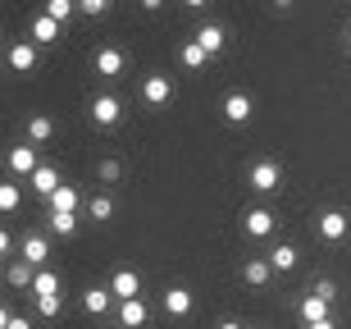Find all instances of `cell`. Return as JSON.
Masks as SVG:
<instances>
[{
  "mask_svg": "<svg viewBox=\"0 0 351 329\" xmlns=\"http://www.w3.org/2000/svg\"><path fill=\"white\" fill-rule=\"evenodd\" d=\"M247 183H251V192H274V188L283 183V170H278V160H251Z\"/></svg>",
  "mask_w": 351,
  "mask_h": 329,
  "instance_id": "1",
  "label": "cell"
},
{
  "mask_svg": "<svg viewBox=\"0 0 351 329\" xmlns=\"http://www.w3.org/2000/svg\"><path fill=\"white\" fill-rule=\"evenodd\" d=\"M87 115H91V124H101V128H114L119 115H123V101H119V96H110V92H101V96H91Z\"/></svg>",
  "mask_w": 351,
  "mask_h": 329,
  "instance_id": "2",
  "label": "cell"
},
{
  "mask_svg": "<svg viewBox=\"0 0 351 329\" xmlns=\"http://www.w3.org/2000/svg\"><path fill=\"white\" fill-rule=\"evenodd\" d=\"M37 170H41V160H37V146H32V142L10 146V174H14V179H32Z\"/></svg>",
  "mask_w": 351,
  "mask_h": 329,
  "instance_id": "3",
  "label": "cell"
},
{
  "mask_svg": "<svg viewBox=\"0 0 351 329\" xmlns=\"http://www.w3.org/2000/svg\"><path fill=\"white\" fill-rule=\"evenodd\" d=\"M91 65H96V73H101V78L114 82V78H123V69H128V55L119 51V46H101Z\"/></svg>",
  "mask_w": 351,
  "mask_h": 329,
  "instance_id": "4",
  "label": "cell"
},
{
  "mask_svg": "<svg viewBox=\"0 0 351 329\" xmlns=\"http://www.w3.org/2000/svg\"><path fill=\"white\" fill-rule=\"evenodd\" d=\"M142 101H146V106H169V101H173L169 73H146V78H142Z\"/></svg>",
  "mask_w": 351,
  "mask_h": 329,
  "instance_id": "5",
  "label": "cell"
},
{
  "mask_svg": "<svg viewBox=\"0 0 351 329\" xmlns=\"http://www.w3.org/2000/svg\"><path fill=\"white\" fill-rule=\"evenodd\" d=\"M219 115L228 119V124H247V119L256 115V101H251L247 92H228V96L219 101Z\"/></svg>",
  "mask_w": 351,
  "mask_h": 329,
  "instance_id": "6",
  "label": "cell"
},
{
  "mask_svg": "<svg viewBox=\"0 0 351 329\" xmlns=\"http://www.w3.org/2000/svg\"><path fill=\"white\" fill-rule=\"evenodd\" d=\"M19 261L37 265V270H46V261H51V238L46 234H27L23 247H19Z\"/></svg>",
  "mask_w": 351,
  "mask_h": 329,
  "instance_id": "7",
  "label": "cell"
},
{
  "mask_svg": "<svg viewBox=\"0 0 351 329\" xmlns=\"http://www.w3.org/2000/svg\"><path fill=\"white\" fill-rule=\"evenodd\" d=\"M110 293H114V302L142 297V275H137V270H114V275H110Z\"/></svg>",
  "mask_w": 351,
  "mask_h": 329,
  "instance_id": "8",
  "label": "cell"
},
{
  "mask_svg": "<svg viewBox=\"0 0 351 329\" xmlns=\"http://www.w3.org/2000/svg\"><path fill=\"white\" fill-rule=\"evenodd\" d=\"M315 229H319V238H324V242H342V238L351 234V215L347 211H324Z\"/></svg>",
  "mask_w": 351,
  "mask_h": 329,
  "instance_id": "9",
  "label": "cell"
},
{
  "mask_svg": "<svg viewBox=\"0 0 351 329\" xmlns=\"http://www.w3.org/2000/svg\"><path fill=\"white\" fill-rule=\"evenodd\" d=\"M78 206H82V192H78V183H60L46 197V215L51 211H69V215H78Z\"/></svg>",
  "mask_w": 351,
  "mask_h": 329,
  "instance_id": "10",
  "label": "cell"
},
{
  "mask_svg": "<svg viewBox=\"0 0 351 329\" xmlns=\"http://www.w3.org/2000/svg\"><path fill=\"white\" fill-rule=\"evenodd\" d=\"M328 306H333V297H324V293H306V297H301V306H297L301 325H315V320H333V316H328Z\"/></svg>",
  "mask_w": 351,
  "mask_h": 329,
  "instance_id": "11",
  "label": "cell"
},
{
  "mask_svg": "<svg viewBox=\"0 0 351 329\" xmlns=\"http://www.w3.org/2000/svg\"><path fill=\"white\" fill-rule=\"evenodd\" d=\"M274 224H278V220H274V211H265V206H251V211L242 215V229H247L251 238H269Z\"/></svg>",
  "mask_w": 351,
  "mask_h": 329,
  "instance_id": "12",
  "label": "cell"
},
{
  "mask_svg": "<svg viewBox=\"0 0 351 329\" xmlns=\"http://www.w3.org/2000/svg\"><path fill=\"white\" fill-rule=\"evenodd\" d=\"M119 325H123V329H146V325H151V311H146L142 297H132V302H119Z\"/></svg>",
  "mask_w": 351,
  "mask_h": 329,
  "instance_id": "13",
  "label": "cell"
},
{
  "mask_svg": "<svg viewBox=\"0 0 351 329\" xmlns=\"http://www.w3.org/2000/svg\"><path fill=\"white\" fill-rule=\"evenodd\" d=\"M10 69L14 73H32V69H37V41H14L10 46Z\"/></svg>",
  "mask_w": 351,
  "mask_h": 329,
  "instance_id": "14",
  "label": "cell"
},
{
  "mask_svg": "<svg viewBox=\"0 0 351 329\" xmlns=\"http://www.w3.org/2000/svg\"><path fill=\"white\" fill-rule=\"evenodd\" d=\"M274 275H278V270L269 265V256H251V261L242 265V279H247L251 288H265V284H269Z\"/></svg>",
  "mask_w": 351,
  "mask_h": 329,
  "instance_id": "15",
  "label": "cell"
},
{
  "mask_svg": "<svg viewBox=\"0 0 351 329\" xmlns=\"http://www.w3.org/2000/svg\"><path fill=\"white\" fill-rule=\"evenodd\" d=\"M110 302H114L110 284H96V288L82 293V311H87V316H105V311H110Z\"/></svg>",
  "mask_w": 351,
  "mask_h": 329,
  "instance_id": "16",
  "label": "cell"
},
{
  "mask_svg": "<svg viewBox=\"0 0 351 329\" xmlns=\"http://www.w3.org/2000/svg\"><path fill=\"white\" fill-rule=\"evenodd\" d=\"M27 183H32V192H37V197L46 201V197H51V192H55V188L64 183V179H60V170H55V165H41V170L32 174V179H27Z\"/></svg>",
  "mask_w": 351,
  "mask_h": 329,
  "instance_id": "17",
  "label": "cell"
},
{
  "mask_svg": "<svg viewBox=\"0 0 351 329\" xmlns=\"http://www.w3.org/2000/svg\"><path fill=\"white\" fill-rule=\"evenodd\" d=\"M51 137H55V119L51 115H32L27 119V142L32 146H46Z\"/></svg>",
  "mask_w": 351,
  "mask_h": 329,
  "instance_id": "18",
  "label": "cell"
},
{
  "mask_svg": "<svg viewBox=\"0 0 351 329\" xmlns=\"http://www.w3.org/2000/svg\"><path fill=\"white\" fill-rule=\"evenodd\" d=\"M55 37H60V23H55L46 10H37V14H32V41L46 46V41H55Z\"/></svg>",
  "mask_w": 351,
  "mask_h": 329,
  "instance_id": "19",
  "label": "cell"
},
{
  "mask_svg": "<svg viewBox=\"0 0 351 329\" xmlns=\"http://www.w3.org/2000/svg\"><path fill=\"white\" fill-rule=\"evenodd\" d=\"M192 41H201V51H206V55H219L223 51V27L219 23H201Z\"/></svg>",
  "mask_w": 351,
  "mask_h": 329,
  "instance_id": "20",
  "label": "cell"
},
{
  "mask_svg": "<svg viewBox=\"0 0 351 329\" xmlns=\"http://www.w3.org/2000/svg\"><path fill=\"white\" fill-rule=\"evenodd\" d=\"M297 261H301V251L292 247V242H278V247L269 251V265L278 270V275H287V270H297Z\"/></svg>",
  "mask_w": 351,
  "mask_h": 329,
  "instance_id": "21",
  "label": "cell"
},
{
  "mask_svg": "<svg viewBox=\"0 0 351 329\" xmlns=\"http://www.w3.org/2000/svg\"><path fill=\"white\" fill-rule=\"evenodd\" d=\"M178 60H182V69H206V60H210V55L201 51V41H192V37H187V41H178Z\"/></svg>",
  "mask_w": 351,
  "mask_h": 329,
  "instance_id": "22",
  "label": "cell"
},
{
  "mask_svg": "<svg viewBox=\"0 0 351 329\" xmlns=\"http://www.w3.org/2000/svg\"><path fill=\"white\" fill-rule=\"evenodd\" d=\"M165 311H169L173 320H182L187 311H192V293H187V288H169V293H165Z\"/></svg>",
  "mask_w": 351,
  "mask_h": 329,
  "instance_id": "23",
  "label": "cell"
},
{
  "mask_svg": "<svg viewBox=\"0 0 351 329\" xmlns=\"http://www.w3.org/2000/svg\"><path fill=\"white\" fill-rule=\"evenodd\" d=\"M46 224H51L55 238H73V234H78V215H69V211H51Z\"/></svg>",
  "mask_w": 351,
  "mask_h": 329,
  "instance_id": "24",
  "label": "cell"
},
{
  "mask_svg": "<svg viewBox=\"0 0 351 329\" xmlns=\"http://www.w3.org/2000/svg\"><path fill=\"white\" fill-rule=\"evenodd\" d=\"M32 279H37V265L10 261V284H14V288H32Z\"/></svg>",
  "mask_w": 351,
  "mask_h": 329,
  "instance_id": "25",
  "label": "cell"
},
{
  "mask_svg": "<svg viewBox=\"0 0 351 329\" xmlns=\"http://www.w3.org/2000/svg\"><path fill=\"white\" fill-rule=\"evenodd\" d=\"M41 10L51 14L55 23H69V19H73V14H78V0H46V5H41Z\"/></svg>",
  "mask_w": 351,
  "mask_h": 329,
  "instance_id": "26",
  "label": "cell"
},
{
  "mask_svg": "<svg viewBox=\"0 0 351 329\" xmlns=\"http://www.w3.org/2000/svg\"><path fill=\"white\" fill-rule=\"evenodd\" d=\"M87 215L91 220H110V215H114V197H110V192H96V197L87 201Z\"/></svg>",
  "mask_w": 351,
  "mask_h": 329,
  "instance_id": "27",
  "label": "cell"
},
{
  "mask_svg": "<svg viewBox=\"0 0 351 329\" xmlns=\"http://www.w3.org/2000/svg\"><path fill=\"white\" fill-rule=\"evenodd\" d=\"M32 297H41V293H60V275L55 270H37V279H32Z\"/></svg>",
  "mask_w": 351,
  "mask_h": 329,
  "instance_id": "28",
  "label": "cell"
},
{
  "mask_svg": "<svg viewBox=\"0 0 351 329\" xmlns=\"http://www.w3.org/2000/svg\"><path fill=\"white\" fill-rule=\"evenodd\" d=\"M32 302H37V311L46 320H55V316H60V306H64V297H60V293H41V297H32Z\"/></svg>",
  "mask_w": 351,
  "mask_h": 329,
  "instance_id": "29",
  "label": "cell"
},
{
  "mask_svg": "<svg viewBox=\"0 0 351 329\" xmlns=\"http://www.w3.org/2000/svg\"><path fill=\"white\" fill-rule=\"evenodd\" d=\"M19 201H23L19 183H0V211H5V215H14V211H19Z\"/></svg>",
  "mask_w": 351,
  "mask_h": 329,
  "instance_id": "30",
  "label": "cell"
},
{
  "mask_svg": "<svg viewBox=\"0 0 351 329\" xmlns=\"http://www.w3.org/2000/svg\"><path fill=\"white\" fill-rule=\"evenodd\" d=\"M96 179H101V183H119V179H123V165H119V160H110V156H105L101 165H96Z\"/></svg>",
  "mask_w": 351,
  "mask_h": 329,
  "instance_id": "31",
  "label": "cell"
},
{
  "mask_svg": "<svg viewBox=\"0 0 351 329\" xmlns=\"http://www.w3.org/2000/svg\"><path fill=\"white\" fill-rule=\"evenodd\" d=\"M110 5H114V0H78V14H87V19H101V14H110Z\"/></svg>",
  "mask_w": 351,
  "mask_h": 329,
  "instance_id": "32",
  "label": "cell"
},
{
  "mask_svg": "<svg viewBox=\"0 0 351 329\" xmlns=\"http://www.w3.org/2000/svg\"><path fill=\"white\" fill-rule=\"evenodd\" d=\"M0 329H32V320H27V316H14L10 306H0Z\"/></svg>",
  "mask_w": 351,
  "mask_h": 329,
  "instance_id": "33",
  "label": "cell"
},
{
  "mask_svg": "<svg viewBox=\"0 0 351 329\" xmlns=\"http://www.w3.org/2000/svg\"><path fill=\"white\" fill-rule=\"evenodd\" d=\"M19 247H23V242H19V238H14L10 229H0V256H10V261H19Z\"/></svg>",
  "mask_w": 351,
  "mask_h": 329,
  "instance_id": "34",
  "label": "cell"
},
{
  "mask_svg": "<svg viewBox=\"0 0 351 329\" xmlns=\"http://www.w3.org/2000/svg\"><path fill=\"white\" fill-rule=\"evenodd\" d=\"M315 293H324V297H338V284H333V279H319V284H315Z\"/></svg>",
  "mask_w": 351,
  "mask_h": 329,
  "instance_id": "35",
  "label": "cell"
},
{
  "mask_svg": "<svg viewBox=\"0 0 351 329\" xmlns=\"http://www.w3.org/2000/svg\"><path fill=\"white\" fill-rule=\"evenodd\" d=\"M306 329H338L333 320H315V325H306Z\"/></svg>",
  "mask_w": 351,
  "mask_h": 329,
  "instance_id": "36",
  "label": "cell"
},
{
  "mask_svg": "<svg viewBox=\"0 0 351 329\" xmlns=\"http://www.w3.org/2000/svg\"><path fill=\"white\" fill-rule=\"evenodd\" d=\"M182 5H187V10H206L210 0H182Z\"/></svg>",
  "mask_w": 351,
  "mask_h": 329,
  "instance_id": "37",
  "label": "cell"
},
{
  "mask_svg": "<svg viewBox=\"0 0 351 329\" xmlns=\"http://www.w3.org/2000/svg\"><path fill=\"white\" fill-rule=\"evenodd\" d=\"M160 5H165V0H142V10H160Z\"/></svg>",
  "mask_w": 351,
  "mask_h": 329,
  "instance_id": "38",
  "label": "cell"
},
{
  "mask_svg": "<svg viewBox=\"0 0 351 329\" xmlns=\"http://www.w3.org/2000/svg\"><path fill=\"white\" fill-rule=\"evenodd\" d=\"M219 329H247V325H237V320H223V325Z\"/></svg>",
  "mask_w": 351,
  "mask_h": 329,
  "instance_id": "39",
  "label": "cell"
},
{
  "mask_svg": "<svg viewBox=\"0 0 351 329\" xmlns=\"http://www.w3.org/2000/svg\"><path fill=\"white\" fill-rule=\"evenodd\" d=\"M347 51H351V27H347Z\"/></svg>",
  "mask_w": 351,
  "mask_h": 329,
  "instance_id": "40",
  "label": "cell"
},
{
  "mask_svg": "<svg viewBox=\"0 0 351 329\" xmlns=\"http://www.w3.org/2000/svg\"><path fill=\"white\" fill-rule=\"evenodd\" d=\"M105 329H123V325H119V320H114V325H105Z\"/></svg>",
  "mask_w": 351,
  "mask_h": 329,
  "instance_id": "41",
  "label": "cell"
},
{
  "mask_svg": "<svg viewBox=\"0 0 351 329\" xmlns=\"http://www.w3.org/2000/svg\"><path fill=\"white\" fill-rule=\"evenodd\" d=\"M274 5H292V0H274Z\"/></svg>",
  "mask_w": 351,
  "mask_h": 329,
  "instance_id": "42",
  "label": "cell"
}]
</instances>
